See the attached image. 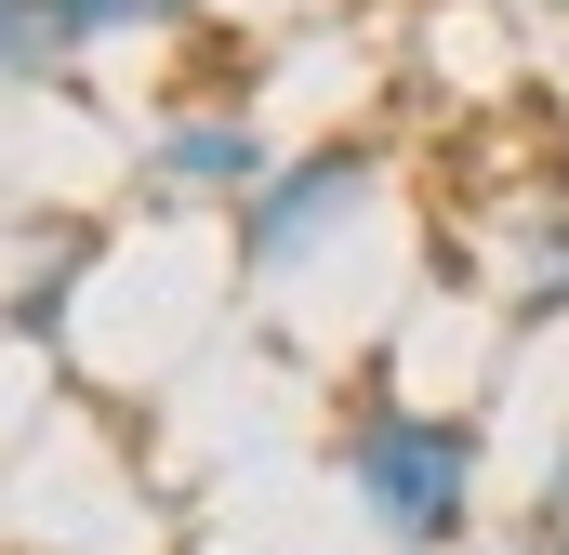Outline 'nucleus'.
Returning a JSON list of instances; mask_svg holds the SVG:
<instances>
[{
	"mask_svg": "<svg viewBox=\"0 0 569 555\" xmlns=\"http://www.w3.org/2000/svg\"><path fill=\"white\" fill-rule=\"evenodd\" d=\"M371 185H385L371 145H291L279 172L239 199V265H252V278H305L358 212H371Z\"/></svg>",
	"mask_w": 569,
	"mask_h": 555,
	"instance_id": "f03ea898",
	"label": "nucleus"
},
{
	"mask_svg": "<svg viewBox=\"0 0 569 555\" xmlns=\"http://www.w3.org/2000/svg\"><path fill=\"white\" fill-rule=\"evenodd\" d=\"M543 13H557V27H569V0H543Z\"/></svg>",
	"mask_w": 569,
	"mask_h": 555,
	"instance_id": "0eeeda50",
	"label": "nucleus"
},
{
	"mask_svg": "<svg viewBox=\"0 0 569 555\" xmlns=\"http://www.w3.org/2000/svg\"><path fill=\"white\" fill-rule=\"evenodd\" d=\"M146 172H159V199H252L266 172H279V145L252 133V120H172V133L146 145Z\"/></svg>",
	"mask_w": 569,
	"mask_h": 555,
	"instance_id": "7ed1b4c3",
	"label": "nucleus"
},
{
	"mask_svg": "<svg viewBox=\"0 0 569 555\" xmlns=\"http://www.w3.org/2000/svg\"><path fill=\"white\" fill-rule=\"evenodd\" d=\"M186 0H67V27H80V53L93 40H133V27H172Z\"/></svg>",
	"mask_w": 569,
	"mask_h": 555,
	"instance_id": "39448f33",
	"label": "nucleus"
},
{
	"mask_svg": "<svg viewBox=\"0 0 569 555\" xmlns=\"http://www.w3.org/2000/svg\"><path fill=\"white\" fill-rule=\"evenodd\" d=\"M345 490H358V516L385 529L398 555H450L463 543V516H477V423L463 411H425V397H358L345 423Z\"/></svg>",
	"mask_w": 569,
	"mask_h": 555,
	"instance_id": "f257e3e1",
	"label": "nucleus"
},
{
	"mask_svg": "<svg viewBox=\"0 0 569 555\" xmlns=\"http://www.w3.org/2000/svg\"><path fill=\"white\" fill-rule=\"evenodd\" d=\"M530 555H569V436H557V476H543V503H530Z\"/></svg>",
	"mask_w": 569,
	"mask_h": 555,
	"instance_id": "423d86ee",
	"label": "nucleus"
},
{
	"mask_svg": "<svg viewBox=\"0 0 569 555\" xmlns=\"http://www.w3.org/2000/svg\"><path fill=\"white\" fill-rule=\"evenodd\" d=\"M503 304H517V317H557L569 304V185L517 212V239H503Z\"/></svg>",
	"mask_w": 569,
	"mask_h": 555,
	"instance_id": "20e7f679",
	"label": "nucleus"
}]
</instances>
